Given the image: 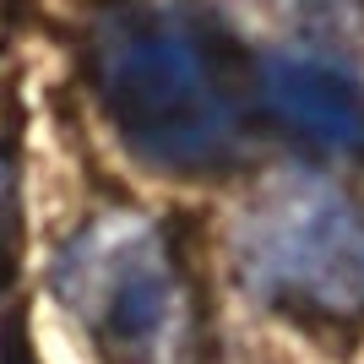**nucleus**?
<instances>
[{
    "instance_id": "nucleus-1",
    "label": "nucleus",
    "mask_w": 364,
    "mask_h": 364,
    "mask_svg": "<svg viewBox=\"0 0 364 364\" xmlns=\"http://www.w3.org/2000/svg\"><path fill=\"white\" fill-rule=\"evenodd\" d=\"M92 87L114 136L164 174H223L250 147L240 60L196 11H114L92 38Z\"/></svg>"
},
{
    "instance_id": "nucleus-2",
    "label": "nucleus",
    "mask_w": 364,
    "mask_h": 364,
    "mask_svg": "<svg viewBox=\"0 0 364 364\" xmlns=\"http://www.w3.org/2000/svg\"><path fill=\"white\" fill-rule=\"evenodd\" d=\"M234 267L245 289L294 321L359 326L364 321V207L316 180H272L240 218Z\"/></svg>"
},
{
    "instance_id": "nucleus-3",
    "label": "nucleus",
    "mask_w": 364,
    "mask_h": 364,
    "mask_svg": "<svg viewBox=\"0 0 364 364\" xmlns=\"http://www.w3.org/2000/svg\"><path fill=\"white\" fill-rule=\"evenodd\" d=\"M55 294L109 364H180L191 299L164 234L136 213L87 223L55 261Z\"/></svg>"
},
{
    "instance_id": "nucleus-4",
    "label": "nucleus",
    "mask_w": 364,
    "mask_h": 364,
    "mask_svg": "<svg viewBox=\"0 0 364 364\" xmlns=\"http://www.w3.org/2000/svg\"><path fill=\"white\" fill-rule=\"evenodd\" d=\"M256 98L283 136L326 158H364V87L316 55H272L256 71Z\"/></svg>"
},
{
    "instance_id": "nucleus-5",
    "label": "nucleus",
    "mask_w": 364,
    "mask_h": 364,
    "mask_svg": "<svg viewBox=\"0 0 364 364\" xmlns=\"http://www.w3.org/2000/svg\"><path fill=\"white\" fill-rule=\"evenodd\" d=\"M11 164H6V158H0V240H6V228H11Z\"/></svg>"
}]
</instances>
